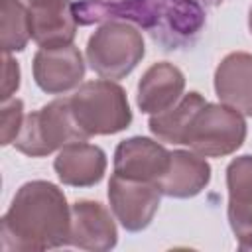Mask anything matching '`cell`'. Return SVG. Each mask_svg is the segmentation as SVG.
Segmentation results:
<instances>
[{"mask_svg": "<svg viewBox=\"0 0 252 252\" xmlns=\"http://www.w3.org/2000/svg\"><path fill=\"white\" fill-rule=\"evenodd\" d=\"M81 26L128 22L154 35L165 49L191 43L205 26V10L197 0H81L75 2Z\"/></svg>", "mask_w": 252, "mask_h": 252, "instance_id": "7a4b0ae2", "label": "cell"}, {"mask_svg": "<svg viewBox=\"0 0 252 252\" xmlns=\"http://www.w3.org/2000/svg\"><path fill=\"white\" fill-rule=\"evenodd\" d=\"M207 104L205 96L197 91H191L183 94L173 106H169L163 112L150 114L148 128L152 136L165 144H183L185 134L195 118V114Z\"/></svg>", "mask_w": 252, "mask_h": 252, "instance_id": "2e32d148", "label": "cell"}, {"mask_svg": "<svg viewBox=\"0 0 252 252\" xmlns=\"http://www.w3.org/2000/svg\"><path fill=\"white\" fill-rule=\"evenodd\" d=\"M203 2H209V4H217V2H220V0H203Z\"/></svg>", "mask_w": 252, "mask_h": 252, "instance_id": "603a6c76", "label": "cell"}, {"mask_svg": "<svg viewBox=\"0 0 252 252\" xmlns=\"http://www.w3.org/2000/svg\"><path fill=\"white\" fill-rule=\"evenodd\" d=\"M246 140V120L238 110L222 102H207L193 118L183 146L203 158L234 154Z\"/></svg>", "mask_w": 252, "mask_h": 252, "instance_id": "8992f818", "label": "cell"}, {"mask_svg": "<svg viewBox=\"0 0 252 252\" xmlns=\"http://www.w3.org/2000/svg\"><path fill=\"white\" fill-rule=\"evenodd\" d=\"M171 152H167L159 140L146 136H134L122 140L114 150V173L128 179L158 183L169 169Z\"/></svg>", "mask_w": 252, "mask_h": 252, "instance_id": "30bf717a", "label": "cell"}, {"mask_svg": "<svg viewBox=\"0 0 252 252\" xmlns=\"http://www.w3.org/2000/svg\"><path fill=\"white\" fill-rule=\"evenodd\" d=\"M85 79V59L73 43L39 47L33 55V81L47 94H65Z\"/></svg>", "mask_w": 252, "mask_h": 252, "instance_id": "ba28073f", "label": "cell"}, {"mask_svg": "<svg viewBox=\"0 0 252 252\" xmlns=\"http://www.w3.org/2000/svg\"><path fill=\"white\" fill-rule=\"evenodd\" d=\"M53 169L63 185L93 187L102 181L106 171V154L87 140L71 142L57 152Z\"/></svg>", "mask_w": 252, "mask_h": 252, "instance_id": "7c38bea8", "label": "cell"}, {"mask_svg": "<svg viewBox=\"0 0 252 252\" xmlns=\"http://www.w3.org/2000/svg\"><path fill=\"white\" fill-rule=\"evenodd\" d=\"M32 39L39 47H63L73 43L77 14L73 0H28Z\"/></svg>", "mask_w": 252, "mask_h": 252, "instance_id": "8fae6325", "label": "cell"}, {"mask_svg": "<svg viewBox=\"0 0 252 252\" xmlns=\"http://www.w3.org/2000/svg\"><path fill=\"white\" fill-rule=\"evenodd\" d=\"M0 43L2 53L24 51L32 39L30 10L20 0H2L0 6Z\"/></svg>", "mask_w": 252, "mask_h": 252, "instance_id": "e0dca14e", "label": "cell"}, {"mask_svg": "<svg viewBox=\"0 0 252 252\" xmlns=\"http://www.w3.org/2000/svg\"><path fill=\"white\" fill-rule=\"evenodd\" d=\"M226 217L240 250H252V205H226Z\"/></svg>", "mask_w": 252, "mask_h": 252, "instance_id": "ffe728a7", "label": "cell"}, {"mask_svg": "<svg viewBox=\"0 0 252 252\" xmlns=\"http://www.w3.org/2000/svg\"><path fill=\"white\" fill-rule=\"evenodd\" d=\"M211 181L209 161L193 150H173L169 169L158 181V189L165 197L191 199L199 195Z\"/></svg>", "mask_w": 252, "mask_h": 252, "instance_id": "9a60e30c", "label": "cell"}, {"mask_svg": "<svg viewBox=\"0 0 252 252\" xmlns=\"http://www.w3.org/2000/svg\"><path fill=\"white\" fill-rule=\"evenodd\" d=\"M248 30L252 33V6H250V12H248Z\"/></svg>", "mask_w": 252, "mask_h": 252, "instance_id": "7402d4cb", "label": "cell"}, {"mask_svg": "<svg viewBox=\"0 0 252 252\" xmlns=\"http://www.w3.org/2000/svg\"><path fill=\"white\" fill-rule=\"evenodd\" d=\"M71 207L65 193L49 181L24 183L0 220L6 252H41L69 244Z\"/></svg>", "mask_w": 252, "mask_h": 252, "instance_id": "6da1fadb", "label": "cell"}, {"mask_svg": "<svg viewBox=\"0 0 252 252\" xmlns=\"http://www.w3.org/2000/svg\"><path fill=\"white\" fill-rule=\"evenodd\" d=\"M2 102L14 98V93L20 89V65L18 61L10 55L4 53L2 57Z\"/></svg>", "mask_w": 252, "mask_h": 252, "instance_id": "44dd1931", "label": "cell"}, {"mask_svg": "<svg viewBox=\"0 0 252 252\" xmlns=\"http://www.w3.org/2000/svg\"><path fill=\"white\" fill-rule=\"evenodd\" d=\"M79 140H87V136L73 118L69 98H55L26 116L14 146L24 156L43 158Z\"/></svg>", "mask_w": 252, "mask_h": 252, "instance_id": "5b68a950", "label": "cell"}, {"mask_svg": "<svg viewBox=\"0 0 252 252\" xmlns=\"http://www.w3.org/2000/svg\"><path fill=\"white\" fill-rule=\"evenodd\" d=\"M158 183L128 179L112 173L108 181V203L116 220L128 232L148 228L159 209Z\"/></svg>", "mask_w": 252, "mask_h": 252, "instance_id": "52a82bcc", "label": "cell"}, {"mask_svg": "<svg viewBox=\"0 0 252 252\" xmlns=\"http://www.w3.org/2000/svg\"><path fill=\"white\" fill-rule=\"evenodd\" d=\"M24 102L20 98H10L2 102L0 108V140L2 146H10L14 144V140L18 138L22 126H24Z\"/></svg>", "mask_w": 252, "mask_h": 252, "instance_id": "d6986e66", "label": "cell"}, {"mask_svg": "<svg viewBox=\"0 0 252 252\" xmlns=\"http://www.w3.org/2000/svg\"><path fill=\"white\" fill-rule=\"evenodd\" d=\"M228 205H252V156H238L226 165Z\"/></svg>", "mask_w": 252, "mask_h": 252, "instance_id": "ac0fdd59", "label": "cell"}, {"mask_svg": "<svg viewBox=\"0 0 252 252\" xmlns=\"http://www.w3.org/2000/svg\"><path fill=\"white\" fill-rule=\"evenodd\" d=\"M219 100L244 116H252V53L232 51L215 69Z\"/></svg>", "mask_w": 252, "mask_h": 252, "instance_id": "4fadbf2b", "label": "cell"}, {"mask_svg": "<svg viewBox=\"0 0 252 252\" xmlns=\"http://www.w3.org/2000/svg\"><path fill=\"white\" fill-rule=\"evenodd\" d=\"M69 106L87 138L118 134L132 122L126 91L110 79H94L79 85L69 96Z\"/></svg>", "mask_w": 252, "mask_h": 252, "instance_id": "3957f363", "label": "cell"}, {"mask_svg": "<svg viewBox=\"0 0 252 252\" xmlns=\"http://www.w3.org/2000/svg\"><path fill=\"white\" fill-rule=\"evenodd\" d=\"M185 89V75L169 61L154 63L138 83L136 104L146 114H158L173 106Z\"/></svg>", "mask_w": 252, "mask_h": 252, "instance_id": "5bb4252c", "label": "cell"}, {"mask_svg": "<svg viewBox=\"0 0 252 252\" xmlns=\"http://www.w3.org/2000/svg\"><path fill=\"white\" fill-rule=\"evenodd\" d=\"M146 55L142 32L128 22H104L87 41V63L100 79L128 77Z\"/></svg>", "mask_w": 252, "mask_h": 252, "instance_id": "277c9868", "label": "cell"}, {"mask_svg": "<svg viewBox=\"0 0 252 252\" xmlns=\"http://www.w3.org/2000/svg\"><path fill=\"white\" fill-rule=\"evenodd\" d=\"M118 242V230L108 209L91 199L71 205V236L69 246L89 252H108Z\"/></svg>", "mask_w": 252, "mask_h": 252, "instance_id": "9c48e42d", "label": "cell"}]
</instances>
